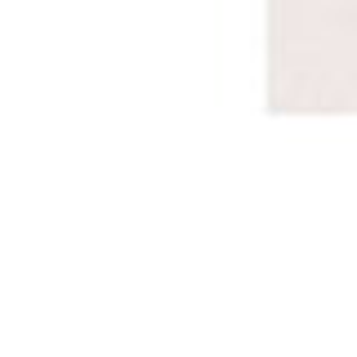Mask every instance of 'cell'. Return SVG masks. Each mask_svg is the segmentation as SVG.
Here are the masks:
<instances>
[]
</instances>
